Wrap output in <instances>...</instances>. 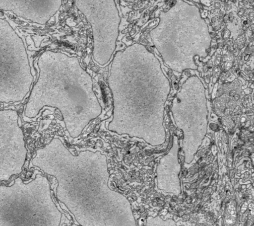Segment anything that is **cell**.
<instances>
[{"mask_svg":"<svg viewBox=\"0 0 254 226\" xmlns=\"http://www.w3.org/2000/svg\"><path fill=\"white\" fill-rule=\"evenodd\" d=\"M75 5L91 25L93 61L105 67L116 49L121 22L115 0H75Z\"/></svg>","mask_w":254,"mask_h":226,"instance_id":"6da1fadb","label":"cell"},{"mask_svg":"<svg viewBox=\"0 0 254 226\" xmlns=\"http://www.w3.org/2000/svg\"><path fill=\"white\" fill-rule=\"evenodd\" d=\"M1 92L26 94L33 82L25 45L9 23L0 19Z\"/></svg>","mask_w":254,"mask_h":226,"instance_id":"7a4b0ae2","label":"cell"},{"mask_svg":"<svg viewBox=\"0 0 254 226\" xmlns=\"http://www.w3.org/2000/svg\"><path fill=\"white\" fill-rule=\"evenodd\" d=\"M63 0H0L1 11H11L17 16L40 25H45L59 11Z\"/></svg>","mask_w":254,"mask_h":226,"instance_id":"3957f363","label":"cell"},{"mask_svg":"<svg viewBox=\"0 0 254 226\" xmlns=\"http://www.w3.org/2000/svg\"><path fill=\"white\" fill-rule=\"evenodd\" d=\"M59 203H60V204H61V207L63 208L64 210H65V211H66L67 212V213H69V214H70V216H71V217L73 218V220H74L75 224H77V225H78V224H77L76 221H75V218L74 217V216H73V214H71V212H69L68 210H67V208L66 207H65V206L64 205V204L63 203H61V202H59Z\"/></svg>","mask_w":254,"mask_h":226,"instance_id":"277c9868","label":"cell"},{"mask_svg":"<svg viewBox=\"0 0 254 226\" xmlns=\"http://www.w3.org/2000/svg\"><path fill=\"white\" fill-rule=\"evenodd\" d=\"M210 128H211L212 130L214 131H218V127L216 126L215 124H211L210 125Z\"/></svg>","mask_w":254,"mask_h":226,"instance_id":"5b68a950","label":"cell"},{"mask_svg":"<svg viewBox=\"0 0 254 226\" xmlns=\"http://www.w3.org/2000/svg\"><path fill=\"white\" fill-rule=\"evenodd\" d=\"M41 174V172L38 171V170H35V171L34 172L33 176H32V180L34 179V178H35L36 174Z\"/></svg>","mask_w":254,"mask_h":226,"instance_id":"8992f818","label":"cell"},{"mask_svg":"<svg viewBox=\"0 0 254 226\" xmlns=\"http://www.w3.org/2000/svg\"><path fill=\"white\" fill-rule=\"evenodd\" d=\"M236 94V91L235 90H232L231 92H230V96H235Z\"/></svg>","mask_w":254,"mask_h":226,"instance_id":"52a82bcc","label":"cell"},{"mask_svg":"<svg viewBox=\"0 0 254 226\" xmlns=\"http://www.w3.org/2000/svg\"><path fill=\"white\" fill-rule=\"evenodd\" d=\"M238 98H239V96H238V95H236V96H235L236 100H238Z\"/></svg>","mask_w":254,"mask_h":226,"instance_id":"ba28073f","label":"cell"},{"mask_svg":"<svg viewBox=\"0 0 254 226\" xmlns=\"http://www.w3.org/2000/svg\"><path fill=\"white\" fill-rule=\"evenodd\" d=\"M125 1H134V0H125Z\"/></svg>","mask_w":254,"mask_h":226,"instance_id":"9c48e42d","label":"cell"},{"mask_svg":"<svg viewBox=\"0 0 254 226\" xmlns=\"http://www.w3.org/2000/svg\"><path fill=\"white\" fill-rule=\"evenodd\" d=\"M252 158H253V162H254V154H253V155H252Z\"/></svg>","mask_w":254,"mask_h":226,"instance_id":"30bf717a","label":"cell"}]
</instances>
